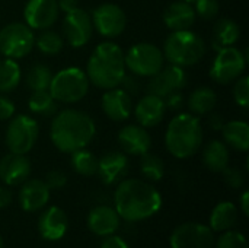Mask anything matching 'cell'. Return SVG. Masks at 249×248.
I'll list each match as a JSON object with an SVG mask.
<instances>
[{"label":"cell","instance_id":"cell-1","mask_svg":"<svg viewBox=\"0 0 249 248\" xmlns=\"http://www.w3.org/2000/svg\"><path fill=\"white\" fill-rule=\"evenodd\" d=\"M114 203L120 218L128 222H139L159 212L162 196L152 184L130 178L120 181L114 194Z\"/></svg>","mask_w":249,"mask_h":248},{"label":"cell","instance_id":"cell-2","mask_svg":"<svg viewBox=\"0 0 249 248\" xmlns=\"http://www.w3.org/2000/svg\"><path fill=\"white\" fill-rule=\"evenodd\" d=\"M96 126L90 115L79 110H63L58 113L50 127L53 145L64 152L71 153L86 148L95 137Z\"/></svg>","mask_w":249,"mask_h":248},{"label":"cell","instance_id":"cell-3","mask_svg":"<svg viewBox=\"0 0 249 248\" xmlns=\"http://www.w3.org/2000/svg\"><path fill=\"white\" fill-rule=\"evenodd\" d=\"M86 76L96 88H117L125 76L124 53L121 47L112 41L98 44L88 60Z\"/></svg>","mask_w":249,"mask_h":248},{"label":"cell","instance_id":"cell-4","mask_svg":"<svg viewBox=\"0 0 249 248\" xmlns=\"http://www.w3.org/2000/svg\"><path fill=\"white\" fill-rule=\"evenodd\" d=\"M165 145L169 153L178 159H187L196 155L203 145V127L200 118L191 113L175 115L168 124Z\"/></svg>","mask_w":249,"mask_h":248},{"label":"cell","instance_id":"cell-5","mask_svg":"<svg viewBox=\"0 0 249 248\" xmlns=\"http://www.w3.org/2000/svg\"><path fill=\"white\" fill-rule=\"evenodd\" d=\"M206 54L203 38L191 29L172 31L163 45L165 58L175 66L188 67L197 64Z\"/></svg>","mask_w":249,"mask_h":248},{"label":"cell","instance_id":"cell-6","mask_svg":"<svg viewBox=\"0 0 249 248\" xmlns=\"http://www.w3.org/2000/svg\"><path fill=\"white\" fill-rule=\"evenodd\" d=\"M89 79L79 67H66L53 75L48 92L57 102L74 104L83 99L89 91Z\"/></svg>","mask_w":249,"mask_h":248},{"label":"cell","instance_id":"cell-7","mask_svg":"<svg viewBox=\"0 0 249 248\" xmlns=\"http://www.w3.org/2000/svg\"><path fill=\"white\" fill-rule=\"evenodd\" d=\"M125 67L133 75L140 77H152L156 75L165 63L163 51L150 42H139L127 51L124 56Z\"/></svg>","mask_w":249,"mask_h":248},{"label":"cell","instance_id":"cell-8","mask_svg":"<svg viewBox=\"0 0 249 248\" xmlns=\"http://www.w3.org/2000/svg\"><path fill=\"white\" fill-rule=\"evenodd\" d=\"M39 134V126L35 118L19 114L12 117L6 130V146L9 152L26 155L35 145Z\"/></svg>","mask_w":249,"mask_h":248},{"label":"cell","instance_id":"cell-9","mask_svg":"<svg viewBox=\"0 0 249 248\" xmlns=\"http://www.w3.org/2000/svg\"><path fill=\"white\" fill-rule=\"evenodd\" d=\"M35 45L34 31L22 22H12L0 29V53L7 58H22Z\"/></svg>","mask_w":249,"mask_h":248},{"label":"cell","instance_id":"cell-10","mask_svg":"<svg viewBox=\"0 0 249 248\" xmlns=\"http://www.w3.org/2000/svg\"><path fill=\"white\" fill-rule=\"evenodd\" d=\"M247 67V56L236 47H225L217 51V56L210 69V77L219 85H228L241 77Z\"/></svg>","mask_w":249,"mask_h":248},{"label":"cell","instance_id":"cell-11","mask_svg":"<svg viewBox=\"0 0 249 248\" xmlns=\"http://www.w3.org/2000/svg\"><path fill=\"white\" fill-rule=\"evenodd\" d=\"M93 28L104 38H115L121 35L127 26V16L124 10L114 3H104L92 13Z\"/></svg>","mask_w":249,"mask_h":248},{"label":"cell","instance_id":"cell-12","mask_svg":"<svg viewBox=\"0 0 249 248\" xmlns=\"http://www.w3.org/2000/svg\"><path fill=\"white\" fill-rule=\"evenodd\" d=\"M214 234L210 227L187 222L177 227L171 235L172 248H213Z\"/></svg>","mask_w":249,"mask_h":248},{"label":"cell","instance_id":"cell-13","mask_svg":"<svg viewBox=\"0 0 249 248\" xmlns=\"http://www.w3.org/2000/svg\"><path fill=\"white\" fill-rule=\"evenodd\" d=\"M93 34L92 18L80 7L66 13L63 20V35L67 44L73 48L86 45Z\"/></svg>","mask_w":249,"mask_h":248},{"label":"cell","instance_id":"cell-14","mask_svg":"<svg viewBox=\"0 0 249 248\" xmlns=\"http://www.w3.org/2000/svg\"><path fill=\"white\" fill-rule=\"evenodd\" d=\"M187 85V73L182 67L169 64L153 75L147 83V92L159 98H165L177 91H182Z\"/></svg>","mask_w":249,"mask_h":248},{"label":"cell","instance_id":"cell-15","mask_svg":"<svg viewBox=\"0 0 249 248\" xmlns=\"http://www.w3.org/2000/svg\"><path fill=\"white\" fill-rule=\"evenodd\" d=\"M57 0H28L23 9L25 23L31 29H50L58 19Z\"/></svg>","mask_w":249,"mask_h":248},{"label":"cell","instance_id":"cell-16","mask_svg":"<svg viewBox=\"0 0 249 248\" xmlns=\"http://www.w3.org/2000/svg\"><path fill=\"white\" fill-rule=\"evenodd\" d=\"M130 162L125 153H121L118 151H111L104 153L98 159V177L101 181L107 186H112L124 180V177L128 174Z\"/></svg>","mask_w":249,"mask_h":248},{"label":"cell","instance_id":"cell-17","mask_svg":"<svg viewBox=\"0 0 249 248\" xmlns=\"http://www.w3.org/2000/svg\"><path fill=\"white\" fill-rule=\"evenodd\" d=\"M118 143L124 153L142 156L152 148V137L149 132L140 124L124 126L118 133Z\"/></svg>","mask_w":249,"mask_h":248},{"label":"cell","instance_id":"cell-18","mask_svg":"<svg viewBox=\"0 0 249 248\" xmlns=\"http://www.w3.org/2000/svg\"><path fill=\"white\" fill-rule=\"evenodd\" d=\"M102 110L105 115L112 121H125L130 118L133 111L131 95H128L123 88L107 89L102 96Z\"/></svg>","mask_w":249,"mask_h":248},{"label":"cell","instance_id":"cell-19","mask_svg":"<svg viewBox=\"0 0 249 248\" xmlns=\"http://www.w3.org/2000/svg\"><path fill=\"white\" fill-rule=\"evenodd\" d=\"M31 162L25 155L7 153L0 159V180L6 186H19L28 180Z\"/></svg>","mask_w":249,"mask_h":248},{"label":"cell","instance_id":"cell-20","mask_svg":"<svg viewBox=\"0 0 249 248\" xmlns=\"http://www.w3.org/2000/svg\"><path fill=\"white\" fill-rule=\"evenodd\" d=\"M166 110L168 108L165 105L163 98L149 94V95H144L137 102L134 108V117L142 127L149 129V127L158 126L163 120Z\"/></svg>","mask_w":249,"mask_h":248},{"label":"cell","instance_id":"cell-21","mask_svg":"<svg viewBox=\"0 0 249 248\" xmlns=\"http://www.w3.org/2000/svg\"><path fill=\"white\" fill-rule=\"evenodd\" d=\"M67 227H69L67 216L64 210L57 206L48 208L41 215L38 222V229L41 237L48 241H58L60 238H63L67 231Z\"/></svg>","mask_w":249,"mask_h":248},{"label":"cell","instance_id":"cell-22","mask_svg":"<svg viewBox=\"0 0 249 248\" xmlns=\"http://www.w3.org/2000/svg\"><path fill=\"white\" fill-rule=\"evenodd\" d=\"M50 200V189L41 180L23 181L19 191V203L25 212H36Z\"/></svg>","mask_w":249,"mask_h":248},{"label":"cell","instance_id":"cell-23","mask_svg":"<svg viewBox=\"0 0 249 248\" xmlns=\"http://www.w3.org/2000/svg\"><path fill=\"white\" fill-rule=\"evenodd\" d=\"M88 227L99 237L112 235L120 227V215L109 206H98L90 210L88 216Z\"/></svg>","mask_w":249,"mask_h":248},{"label":"cell","instance_id":"cell-24","mask_svg":"<svg viewBox=\"0 0 249 248\" xmlns=\"http://www.w3.org/2000/svg\"><path fill=\"white\" fill-rule=\"evenodd\" d=\"M196 16L197 15L191 3L178 0L166 7L163 13V22L171 31H184L194 25Z\"/></svg>","mask_w":249,"mask_h":248},{"label":"cell","instance_id":"cell-25","mask_svg":"<svg viewBox=\"0 0 249 248\" xmlns=\"http://www.w3.org/2000/svg\"><path fill=\"white\" fill-rule=\"evenodd\" d=\"M222 136L228 146L239 151L247 152L249 148V126L248 123L241 120H233L225 123L222 127Z\"/></svg>","mask_w":249,"mask_h":248},{"label":"cell","instance_id":"cell-26","mask_svg":"<svg viewBox=\"0 0 249 248\" xmlns=\"http://www.w3.org/2000/svg\"><path fill=\"white\" fill-rule=\"evenodd\" d=\"M238 222V209L232 202H220L212 212L210 229L213 232H225L232 229Z\"/></svg>","mask_w":249,"mask_h":248},{"label":"cell","instance_id":"cell-27","mask_svg":"<svg viewBox=\"0 0 249 248\" xmlns=\"http://www.w3.org/2000/svg\"><path fill=\"white\" fill-rule=\"evenodd\" d=\"M203 162L207 170L213 172H222L229 165V149L226 143L220 140H212L204 146Z\"/></svg>","mask_w":249,"mask_h":248},{"label":"cell","instance_id":"cell-28","mask_svg":"<svg viewBox=\"0 0 249 248\" xmlns=\"http://www.w3.org/2000/svg\"><path fill=\"white\" fill-rule=\"evenodd\" d=\"M241 37L239 25L232 19H220L213 28V48L222 50L225 47H232L238 42Z\"/></svg>","mask_w":249,"mask_h":248},{"label":"cell","instance_id":"cell-29","mask_svg":"<svg viewBox=\"0 0 249 248\" xmlns=\"http://www.w3.org/2000/svg\"><path fill=\"white\" fill-rule=\"evenodd\" d=\"M217 104L216 92L209 86L196 88L188 96V108L196 115H204L214 110Z\"/></svg>","mask_w":249,"mask_h":248},{"label":"cell","instance_id":"cell-30","mask_svg":"<svg viewBox=\"0 0 249 248\" xmlns=\"http://www.w3.org/2000/svg\"><path fill=\"white\" fill-rule=\"evenodd\" d=\"M20 66L13 58L0 60V92H12L20 82Z\"/></svg>","mask_w":249,"mask_h":248},{"label":"cell","instance_id":"cell-31","mask_svg":"<svg viewBox=\"0 0 249 248\" xmlns=\"http://www.w3.org/2000/svg\"><path fill=\"white\" fill-rule=\"evenodd\" d=\"M70 155H71V158H70L71 167L79 175H82V177L96 175L98 158L92 152H89L83 148V149H77V151L71 152Z\"/></svg>","mask_w":249,"mask_h":248},{"label":"cell","instance_id":"cell-32","mask_svg":"<svg viewBox=\"0 0 249 248\" xmlns=\"http://www.w3.org/2000/svg\"><path fill=\"white\" fill-rule=\"evenodd\" d=\"M28 107L34 114L42 117H51L57 111V101L48 91H36L28 99Z\"/></svg>","mask_w":249,"mask_h":248},{"label":"cell","instance_id":"cell-33","mask_svg":"<svg viewBox=\"0 0 249 248\" xmlns=\"http://www.w3.org/2000/svg\"><path fill=\"white\" fill-rule=\"evenodd\" d=\"M51 79H53L51 69L48 66H45V64L36 63V64H34L28 70V75H26V86L32 92H36V91H48L50 83H51Z\"/></svg>","mask_w":249,"mask_h":248},{"label":"cell","instance_id":"cell-34","mask_svg":"<svg viewBox=\"0 0 249 248\" xmlns=\"http://www.w3.org/2000/svg\"><path fill=\"white\" fill-rule=\"evenodd\" d=\"M140 171L146 180L160 181L165 175V164L159 156L147 152L140 156Z\"/></svg>","mask_w":249,"mask_h":248},{"label":"cell","instance_id":"cell-35","mask_svg":"<svg viewBox=\"0 0 249 248\" xmlns=\"http://www.w3.org/2000/svg\"><path fill=\"white\" fill-rule=\"evenodd\" d=\"M35 45L38 47V50L41 53H44L47 56H55L63 50L64 41L58 32L51 31V29H44L35 38Z\"/></svg>","mask_w":249,"mask_h":248},{"label":"cell","instance_id":"cell-36","mask_svg":"<svg viewBox=\"0 0 249 248\" xmlns=\"http://www.w3.org/2000/svg\"><path fill=\"white\" fill-rule=\"evenodd\" d=\"M216 248H248V241L244 234L229 229L219 238Z\"/></svg>","mask_w":249,"mask_h":248},{"label":"cell","instance_id":"cell-37","mask_svg":"<svg viewBox=\"0 0 249 248\" xmlns=\"http://www.w3.org/2000/svg\"><path fill=\"white\" fill-rule=\"evenodd\" d=\"M220 4L217 0H196L194 12L206 20H212L219 15Z\"/></svg>","mask_w":249,"mask_h":248},{"label":"cell","instance_id":"cell-38","mask_svg":"<svg viewBox=\"0 0 249 248\" xmlns=\"http://www.w3.org/2000/svg\"><path fill=\"white\" fill-rule=\"evenodd\" d=\"M233 98L235 102L242 107L248 108L249 107V79L248 76H241L235 80L233 86Z\"/></svg>","mask_w":249,"mask_h":248},{"label":"cell","instance_id":"cell-39","mask_svg":"<svg viewBox=\"0 0 249 248\" xmlns=\"http://www.w3.org/2000/svg\"><path fill=\"white\" fill-rule=\"evenodd\" d=\"M223 178H225V183L232 187V189H241L245 183V177H244V172L239 170V168H235V167H226L223 171Z\"/></svg>","mask_w":249,"mask_h":248},{"label":"cell","instance_id":"cell-40","mask_svg":"<svg viewBox=\"0 0 249 248\" xmlns=\"http://www.w3.org/2000/svg\"><path fill=\"white\" fill-rule=\"evenodd\" d=\"M45 186L50 189V190H60L66 186L67 183V177L64 172L58 171V170H53L50 172H47L45 175V180H44Z\"/></svg>","mask_w":249,"mask_h":248},{"label":"cell","instance_id":"cell-41","mask_svg":"<svg viewBox=\"0 0 249 248\" xmlns=\"http://www.w3.org/2000/svg\"><path fill=\"white\" fill-rule=\"evenodd\" d=\"M15 115V104L6 98L0 95V121L9 120Z\"/></svg>","mask_w":249,"mask_h":248},{"label":"cell","instance_id":"cell-42","mask_svg":"<svg viewBox=\"0 0 249 248\" xmlns=\"http://www.w3.org/2000/svg\"><path fill=\"white\" fill-rule=\"evenodd\" d=\"M163 101H165L166 108H169V110H179V108H182V105H184V102H185L184 95L181 94V91H177V92H174V94L165 96Z\"/></svg>","mask_w":249,"mask_h":248},{"label":"cell","instance_id":"cell-43","mask_svg":"<svg viewBox=\"0 0 249 248\" xmlns=\"http://www.w3.org/2000/svg\"><path fill=\"white\" fill-rule=\"evenodd\" d=\"M120 85H123V89H124L128 95H133V96L137 95L139 91H140V83H139V80H137L136 77H133V76H124Z\"/></svg>","mask_w":249,"mask_h":248},{"label":"cell","instance_id":"cell-44","mask_svg":"<svg viewBox=\"0 0 249 248\" xmlns=\"http://www.w3.org/2000/svg\"><path fill=\"white\" fill-rule=\"evenodd\" d=\"M101 248H128V246L123 238L108 235V238L101 244Z\"/></svg>","mask_w":249,"mask_h":248},{"label":"cell","instance_id":"cell-45","mask_svg":"<svg viewBox=\"0 0 249 248\" xmlns=\"http://www.w3.org/2000/svg\"><path fill=\"white\" fill-rule=\"evenodd\" d=\"M58 9L64 13H69L79 7V0H57Z\"/></svg>","mask_w":249,"mask_h":248},{"label":"cell","instance_id":"cell-46","mask_svg":"<svg viewBox=\"0 0 249 248\" xmlns=\"http://www.w3.org/2000/svg\"><path fill=\"white\" fill-rule=\"evenodd\" d=\"M12 191L7 187H0V209L7 208L12 203Z\"/></svg>","mask_w":249,"mask_h":248},{"label":"cell","instance_id":"cell-47","mask_svg":"<svg viewBox=\"0 0 249 248\" xmlns=\"http://www.w3.org/2000/svg\"><path fill=\"white\" fill-rule=\"evenodd\" d=\"M209 124H210V127L213 130H219L220 132L222 127L225 126V120H223V117L220 114H212L209 117Z\"/></svg>","mask_w":249,"mask_h":248},{"label":"cell","instance_id":"cell-48","mask_svg":"<svg viewBox=\"0 0 249 248\" xmlns=\"http://www.w3.org/2000/svg\"><path fill=\"white\" fill-rule=\"evenodd\" d=\"M241 209L244 212L245 216L249 215V193L248 191H244L242 193V197H241Z\"/></svg>","mask_w":249,"mask_h":248},{"label":"cell","instance_id":"cell-49","mask_svg":"<svg viewBox=\"0 0 249 248\" xmlns=\"http://www.w3.org/2000/svg\"><path fill=\"white\" fill-rule=\"evenodd\" d=\"M0 248H3V238H1V235H0Z\"/></svg>","mask_w":249,"mask_h":248},{"label":"cell","instance_id":"cell-50","mask_svg":"<svg viewBox=\"0 0 249 248\" xmlns=\"http://www.w3.org/2000/svg\"><path fill=\"white\" fill-rule=\"evenodd\" d=\"M182 1H188V3H191V1H196V0H182Z\"/></svg>","mask_w":249,"mask_h":248}]
</instances>
